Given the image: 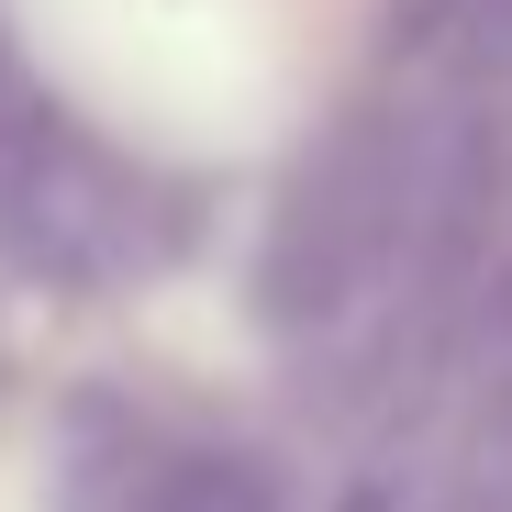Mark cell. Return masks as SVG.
Returning a JSON list of instances; mask_svg holds the SVG:
<instances>
[{
    "mask_svg": "<svg viewBox=\"0 0 512 512\" xmlns=\"http://www.w3.org/2000/svg\"><path fill=\"white\" fill-rule=\"evenodd\" d=\"M0 201H12L23 268H34V279H67V290L134 268V245H145V234H134V190L112 179L90 145H67V134H34Z\"/></svg>",
    "mask_w": 512,
    "mask_h": 512,
    "instance_id": "6da1fadb",
    "label": "cell"
},
{
    "mask_svg": "<svg viewBox=\"0 0 512 512\" xmlns=\"http://www.w3.org/2000/svg\"><path fill=\"white\" fill-rule=\"evenodd\" d=\"M490 357H512V279H501V301H490Z\"/></svg>",
    "mask_w": 512,
    "mask_h": 512,
    "instance_id": "7a4b0ae2",
    "label": "cell"
}]
</instances>
